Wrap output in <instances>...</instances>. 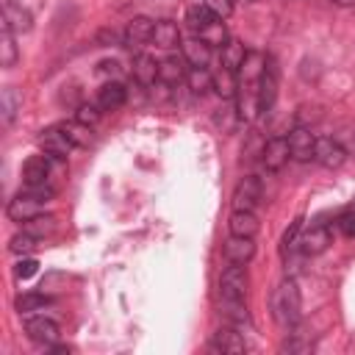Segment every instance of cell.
<instances>
[{"label": "cell", "mask_w": 355, "mask_h": 355, "mask_svg": "<svg viewBox=\"0 0 355 355\" xmlns=\"http://www.w3.org/2000/svg\"><path fill=\"white\" fill-rule=\"evenodd\" d=\"M247 47L239 42V39H230L225 47H222V67H227V69H233V72H239V67L244 64V58H247Z\"/></svg>", "instance_id": "4316f807"}, {"label": "cell", "mask_w": 355, "mask_h": 355, "mask_svg": "<svg viewBox=\"0 0 355 355\" xmlns=\"http://www.w3.org/2000/svg\"><path fill=\"white\" fill-rule=\"evenodd\" d=\"M183 39H180V28L172 22V19H161L155 22V31H153V44L161 47V50H172L178 47Z\"/></svg>", "instance_id": "7402d4cb"}, {"label": "cell", "mask_w": 355, "mask_h": 355, "mask_svg": "<svg viewBox=\"0 0 355 355\" xmlns=\"http://www.w3.org/2000/svg\"><path fill=\"white\" fill-rule=\"evenodd\" d=\"M300 230H302V219H294V222H291V227L283 233V255H288V250H291L294 244H300V241H297Z\"/></svg>", "instance_id": "74e56055"}, {"label": "cell", "mask_w": 355, "mask_h": 355, "mask_svg": "<svg viewBox=\"0 0 355 355\" xmlns=\"http://www.w3.org/2000/svg\"><path fill=\"white\" fill-rule=\"evenodd\" d=\"M330 244H333V233H330V227H327L324 222L311 225V227L300 236V250H302V255H322Z\"/></svg>", "instance_id": "5b68a950"}, {"label": "cell", "mask_w": 355, "mask_h": 355, "mask_svg": "<svg viewBox=\"0 0 355 355\" xmlns=\"http://www.w3.org/2000/svg\"><path fill=\"white\" fill-rule=\"evenodd\" d=\"M17 44H14V31L3 28L0 25V67L3 69H11L17 64Z\"/></svg>", "instance_id": "83f0119b"}, {"label": "cell", "mask_w": 355, "mask_h": 355, "mask_svg": "<svg viewBox=\"0 0 355 355\" xmlns=\"http://www.w3.org/2000/svg\"><path fill=\"white\" fill-rule=\"evenodd\" d=\"M336 6H341V8H349V6H355V0H333Z\"/></svg>", "instance_id": "60d3db41"}, {"label": "cell", "mask_w": 355, "mask_h": 355, "mask_svg": "<svg viewBox=\"0 0 355 355\" xmlns=\"http://www.w3.org/2000/svg\"><path fill=\"white\" fill-rule=\"evenodd\" d=\"M133 80L139 86H155L158 80V61L150 55V53H139L136 61H133Z\"/></svg>", "instance_id": "44dd1931"}, {"label": "cell", "mask_w": 355, "mask_h": 355, "mask_svg": "<svg viewBox=\"0 0 355 355\" xmlns=\"http://www.w3.org/2000/svg\"><path fill=\"white\" fill-rule=\"evenodd\" d=\"M219 19H225V17H230L233 14V0H202Z\"/></svg>", "instance_id": "f35d334b"}, {"label": "cell", "mask_w": 355, "mask_h": 355, "mask_svg": "<svg viewBox=\"0 0 355 355\" xmlns=\"http://www.w3.org/2000/svg\"><path fill=\"white\" fill-rule=\"evenodd\" d=\"M313 147H316V136L308 128H294L288 133V150L294 161H311L313 158Z\"/></svg>", "instance_id": "7c38bea8"}, {"label": "cell", "mask_w": 355, "mask_h": 355, "mask_svg": "<svg viewBox=\"0 0 355 355\" xmlns=\"http://www.w3.org/2000/svg\"><path fill=\"white\" fill-rule=\"evenodd\" d=\"M219 17L205 6V3H197V6H191L189 11H186V22H189V28H191V33L197 36L202 28H208L211 22H216Z\"/></svg>", "instance_id": "484cf974"}, {"label": "cell", "mask_w": 355, "mask_h": 355, "mask_svg": "<svg viewBox=\"0 0 355 355\" xmlns=\"http://www.w3.org/2000/svg\"><path fill=\"white\" fill-rule=\"evenodd\" d=\"M100 111H103V108H100L97 103H80L78 111H75V119H78L80 125H89V128H92V125L100 119Z\"/></svg>", "instance_id": "e575fe53"}, {"label": "cell", "mask_w": 355, "mask_h": 355, "mask_svg": "<svg viewBox=\"0 0 355 355\" xmlns=\"http://www.w3.org/2000/svg\"><path fill=\"white\" fill-rule=\"evenodd\" d=\"M258 200H261V180L255 175L241 178L233 191V211H255Z\"/></svg>", "instance_id": "52a82bcc"}, {"label": "cell", "mask_w": 355, "mask_h": 355, "mask_svg": "<svg viewBox=\"0 0 355 355\" xmlns=\"http://www.w3.org/2000/svg\"><path fill=\"white\" fill-rule=\"evenodd\" d=\"M258 216L255 211H233L227 219V230L230 236H244V239H255L258 236Z\"/></svg>", "instance_id": "e0dca14e"}, {"label": "cell", "mask_w": 355, "mask_h": 355, "mask_svg": "<svg viewBox=\"0 0 355 355\" xmlns=\"http://www.w3.org/2000/svg\"><path fill=\"white\" fill-rule=\"evenodd\" d=\"M61 130L67 133V139H69L75 147H86V144L92 141V130H89V125H80L78 119H72V122H61Z\"/></svg>", "instance_id": "4dcf8cb0"}, {"label": "cell", "mask_w": 355, "mask_h": 355, "mask_svg": "<svg viewBox=\"0 0 355 355\" xmlns=\"http://www.w3.org/2000/svg\"><path fill=\"white\" fill-rule=\"evenodd\" d=\"M197 36H200L205 44H211V47H219V50H222V47L230 42V39H227V31H225V22H222V19L211 22V25H208V28H202Z\"/></svg>", "instance_id": "f1b7e54d"}, {"label": "cell", "mask_w": 355, "mask_h": 355, "mask_svg": "<svg viewBox=\"0 0 355 355\" xmlns=\"http://www.w3.org/2000/svg\"><path fill=\"white\" fill-rule=\"evenodd\" d=\"M186 86L191 89V94H208L214 89V72H208V67H189L186 72Z\"/></svg>", "instance_id": "d4e9b609"}, {"label": "cell", "mask_w": 355, "mask_h": 355, "mask_svg": "<svg viewBox=\"0 0 355 355\" xmlns=\"http://www.w3.org/2000/svg\"><path fill=\"white\" fill-rule=\"evenodd\" d=\"M153 31H155V22L150 17H133L125 28V44L128 47H141L147 42H153Z\"/></svg>", "instance_id": "4fadbf2b"}, {"label": "cell", "mask_w": 355, "mask_h": 355, "mask_svg": "<svg viewBox=\"0 0 355 355\" xmlns=\"http://www.w3.org/2000/svg\"><path fill=\"white\" fill-rule=\"evenodd\" d=\"M116 69H119L116 61H103V64H100V72H116Z\"/></svg>", "instance_id": "ab89813d"}, {"label": "cell", "mask_w": 355, "mask_h": 355, "mask_svg": "<svg viewBox=\"0 0 355 355\" xmlns=\"http://www.w3.org/2000/svg\"><path fill=\"white\" fill-rule=\"evenodd\" d=\"M214 92L222 97V100H236V92H239V75L227 67H219L214 72Z\"/></svg>", "instance_id": "cb8c5ba5"}, {"label": "cell", "mask_w": 355, "mask_h": 355, "mask_svg": "<svg viewBox=\"0 0 355 355\" xmlns=\"http://www.w3.org/2000/svg\"><path fill=\"white\" fill-rule=\"evenodd\" d=\"M186 58L180 55H166L164 61H158V80L164 83V86H178V83H183L186 80Z\"/></svg>", "instance_id": "2e32d148"}, {"label": "cell", "mask_w": 355, "mask_h": 355, "mask_svg": "<svg viewBox=\"0 0 355 355\" xmlns=\"http://www.w3.org/2000/svg\"><path fill=\"white\" fill-rule=\"evenodd\" d=\"M255 255V241L244 239V236H230L225 241V258L230 263H250Z\"/></svg>", "instance_id": "d6986e66"}, {"label": "cell", "mask_w": 355, "mask_h": 355, "mask_svg": "<svg viewBox=\"0 0 355 355\" xmlns=\"http://www.w3.org/2000/svg\"><path fill=\"white\" fill-rule=\"evenodd\" d=\"M22 230H25V233H31V236H36V239H44V236H50V233L55 230V216L36 214L33 219H28V222L22 225Z\"/></svg>", "instance_id": "f546056e"}, {"label": "cell", "mask_w": 355, "mask_h": 355, "mask_svg": "<svg viewBox=\"0 0 355 355\" xmlns=\"http://www.w3.org/2000/svg\"><path fill=\"white\" fill-rule=\"evenodd\" d=\"M22 178L28 186H39V183H47L50 178V161L47 155H31L22 166Z\"/></svg>", "instance_id": "603a6c76"}, {"label": "cell", "mask_w": 355, "mask_h": 355, "mask_svg": "<svg viewBox=\"0 0 355 355\" xmlns=\"http://www.w3.org/2000/svg\"><path fill=\"white\" fill-rule=\"evenodd\" d=\"M336 225H338V230H341L347 239H355V208H344V211L336 216Z\"/></svg>", "instance_id": "d590c367"}, {"label": "cell", "mask_w": 355, "mask_h": 355, "mask_svg": "<svg viewBox=\"0 0 355 355\" xmlns=\"http://www.w3.org/2000/svg\"><path fill=\"white\" fill-rule=\"evenodd\" d=\"M214 349H219V352H227V355H239V352H244L247 349V344H244V338H241V333H239V327H219L216 333H214Z\"/></svg>", "instance_id": "ffe728a7"}, {"label": "cell", "mask_w": 355, "mask_h": 355, "mask_svg": "<svg viewBox=\"0 0 355 355\" xmlns=\"http://www.w3.org/2000/svg\"><path fill=\"white\" fill-rule=\"evenodd\" d=\"M275 97H277V69H275V64L266 58V67H263V75H261V92H258L261 114H269V111H272Z\"/></svg>", "instance_id": "5bb4252c"}, {"label": "cell", "mask_w": 355, "mask_h": 355, "mask_svg": "<svg viewBox=\"0 0 355 355\" xmlns=\"http://www.w3.org/2000/svg\"><path fill=\"white\" fill-rule=\"evenodd\" d=\"M42 208H44V202H42V200H36V197H31V194L19 191V194L8 202L6 214H8V219H11V222L25 225V222H28V219H33L36 214H42Z\"/></svg>", "instance_id": "30bf717a"}, {"label": "cell", "mask_w": 355, "mask_h": 355, "mask_svg": "<svg viewBox=\"0 0 355 355\" xmlns=\"http://www.w3.org/2000/svg\"><path fill=\"white\" fill-rule=\"evenodd\" d=\"M247 286H250V280H247L244 263H230L222 272V277H219V297H222V302H244Z\"/></svg>", "instance_id": "3957f363"}, {"label": "cell", "mask_w": 355, "mask_h": 355, "mask_svg": "<svg viewBox=\"0 0 355 355\" xmlns=\"http://www.w3.org/2000/svg\"><path fill=\"white\" fill-rule=\"evenodd\" d=\"M3 28L14 31V33H28L33 28V17L31 11L22 6V3H14V0H6L3 3Z\"/></svg>", "instance_id": "9c48e42d"}, {"label": "cell", "mask_w": 355, "mask_h": 355, "mask_svg": "<svg viewBox=\"0 0 355 355\" xmlns=\"http://www.w3.org/2000/svg\"><path fill=\"white\" fill-rule=\"evenodd\" d=\"M180 50H183V58L189 67H208V61H211V44H205L200 36L183 39Z\"/></svg>", "instance_id": "ac0fdd59"}, {"label": "cell", "mask_w": 355, "mask_h": 355, "mask_svg": "<svg viewBox=\"0 0 355 355\" xmlns=\"http://www.w3.org/2000/svg\"><path fill=\"white\" fill-rule=\"evenodd\" d=\"M128 103V89L119 83V80H108L97 89V105L103 111H116Z\"/></svg>", "instance_id": "9a60e30c"}, {"label": "cell", "mask_w": 355, "mask_h": 355, "mask_svg": "<svg viewBox=\"0 0 355 355\" xmlns=\"http://www.w3.org/2000/svg\"><path fill=\"white\" fill-rule=\"evenodd\" d=\"M313 161L316 164H322L324 169H338L344 161H347V150L336 141V139H330V136H322V139H316V147H313Z\"/></svg>", "instance_id": "8992f818"}, {"label": "cell", "mask_w": 355, "mask_h": 355, "mask_svg": "<svg viewBox=\"0 0 355 355\" xmlns=\"http://www.w3.org/2000/svg\"><path fill=\"white\" fill-rule=\"evenodd\" d=\"M36 244H39V239L22 230V233H17V236L8 241V250H11L14 255H28V252H33V250H36Z\"/></svg>", "instance_id": "836d02e7"}, {"label": "cell", "mask_w": 355, "mask_h": 355, "mask_svg": "<svg viewBox=\"0 0 355 355\" xmlns=\"http://www.w3.org/2000/svg\"><path fill=\"white\" fill-rule=\"evenodd\" d=\"M36 272H39V261H36V258H19V261H17V266H14V275H17L19 280L33 277Z\"/></svg>", "instance_id": "8d00e7d4"}, {"label": "cell", "mask_w": 355, "mask_h": 355, "mask_svg": "<svg viewBox=\"0 0 355 355\" xmlns=\"http://www.w3.org/2000/svg\"><path fill=\"white\" fill-rule=\"evenodd\" d=\"M269 308H272V319H275L283 330L297 327V322H300V311H302V300H300V288H297V283H294V280H283V283L272 291Z\"/></svg>", "instance_id": "7a4b0ae2"}, {"label": "cell", "mask_w": 355, "mask_h": 355, "mask_svg": "<svg viewBox=\"0 0 355 355\" xmlns=\"http://www.w3.org/2000/svg\"><path fill=\"white\" fill-rule=\"evenodd\" d=\"M266 58L261 53H247L244 64L239 67V92H236V116L239 119H255L261 114L258 92H261V75H263Z\"/></svg>", "instance_id": "6da1fadb"}, {"label": "cell", "mask_w": 355, "mask_h": 355, "mask_svg": "<svg viewBox=\"0 0 355 355\" xmlns=\"http://www.w3.org/2000/svg\"><path fill=\"white\" fill-rule=\"evenodd\" d=\"M288 158H291V150H288V139H283V136L269 139L261 150V161L269 172H280L288 164Z\"/></svg>", "instance_id": "ba28073f"}, {"label": "cell", "mask_w": 355, "mask_h": 355, "mask_svg": "<svg viewBox=\"0 0 355 355\" xmlns=\"http://www.w3.org/2000/svg\"><path fill=\"white\" fill-rule=\"evenodd\" d=\"M25 333L39 347H53V344H58V336H61L58 324L53 319H47V316H31L25 322Z\"/></svg>", "instance_id": "277c9868"}, {"label": "cell", "mask_w": 355, "mask_h": 355, "mask_svg": "<svg viewBox=\"0 0 355 355\" xmlns=\"http://www.w3.org/2000/svg\"><path fill=\"white\" fill-rule=\"evenodd\" d=\"M47 302H50V297H47V294H42V291H25V294H19V297H17L14 308H17L19 313H31V311L44 308Z\"/></svg>", "instance_id": "1f68e13d"}, {"label": "cell", "mask_w": 355, "mask_h": 355, "mask_svg": "<svg viewBox=\"0 0 355 355\" xmlns=\"http://www.w3.org/2000/svg\"><path fill=\"white\" fill-rule=\"evenodd\" d=\"M19 94H17V89L14 86H6L3 92H0V111H3V122L8 125L14 116H17V108H19Z\"/></svg>", "instance_id": "d6a6232c"}, {"label": "cell", "mask_w": 355, "mask_h": 355, "mask_svg": "<svg viewBox=\"0 0 355 355\" xmlns=\"http://www.w3.org/2000/svg\"><path fill=\"white\" fill-rule=\"evenodd\" d=\"M39 147H42L47 155H53V158H67L75 144L67 139V133L61 130V125H55V128H44V130H42Z\"/></svg>", "instance_id": "8fae6325"}]
</instances>
